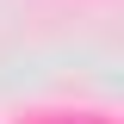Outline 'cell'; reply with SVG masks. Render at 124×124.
I'll use <instances>...</instances> for the list:
<instances>
[]
</instances>
